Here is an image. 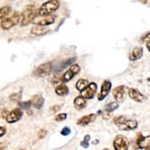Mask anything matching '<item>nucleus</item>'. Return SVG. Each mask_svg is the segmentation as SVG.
Segmentation results:
<instances>
[{"instance_id": "nucleus-15", "label": "nucleus", "mask_w": 150, "mask_h": 150, "mask_svg": "<svg viewBox=\"0 0 150 150\" xmlns=\"http://www.w3.org/2000/svg\"><path fill=\"white\" fill-rule=\"evenodd\" d=\"M96 115L95 113H91V114L82 116L81 118H79L77 120V125H80V126H86V125L90 124V123L94 122L96 120Z\"/></svg>"}, {"instance_id": "nucleus-38", "label": "nucleus", "mask_w": 150, "mask_h": 150, "mask_svg": "<svg viewBox=\"0 0 150 150\" xmlns=\"http://www.w3.org/2000/svg\"><path fill=\"white\" fill-rule=\"evenodd\" d=\"M141 3H143V4H146L147 3V0H139Z\"/></svg>"}, {"instance_id": "nucleus-19", "label": "nucleus", "mask_w": 150, "mask_h": 150, "mask_svg": "<svg viewBox=\"0 0 150 150\" xmlns=\"http://www.w3.org/2000/svg\"><path fill=\"white\" fill-rule=\"evenodd\" d=\"M143 55V48L142 47H135L134 49L132 50V52L130 53L129 55V60L130 61H136V60H139L140 58Z\"/></svg>"}, {"instance_id": "nucleus-18", "label": "nucleus", "mask_w": 150, "mask_h": 150, "mask_svg": "<svg viewBox=\"0 0 150 150\" xmlns=\"http://www.w3.org/2000/svg\"><path fill=\"white\" fill-rule=\"evenodd\" d=\"M73 103H74V106H75V109H77V110L84 109V108L86 107V105H87L86 98H84L82 95L77 96V97L74 99Z\"/></svg>"}, {"instance_id": "nucleus-24", "label": "nucleus", "mask_w": 150, "mask_h": 150, "mask_svg": "<svg viewBox=\"0 0 150 150\" xmlns=\"http://www.w3.org/2000/svg\"><path fill=\"white\" fill-rule=\"evenodd\" d=\"M10 12H11V8L9 6L1 7L0 8V21H3L10 14Z\"/></svg>"}, {"instance_id": "nucleus-31", "label": "nucleus", "mask_w": 150, "mask_h": 150, "mask_svg": "<svg viewBox=\"0 0 150 150\" xmlns=\"http://www.w3.org/2000/svg\"><path fill=\"white\" fill-rule=\"evenodd\" d=\"M46 135H47V131L45 129H41L39 130V132H38V138L39 139H43V138H45L46 137Z\"/></svg>"}, {"instance_id": "nucleus-14", "label": "nucleus", "mask_w": 150, "mask_h": 150, "mask_svg": "<svg viewBox=\"0 0 150 150\" xmlns=\"http://www.w3.org/2000/svg\"><path fill=\"white\" fill-rule=\"evenodd\" d=\"M137 127H138V123H137L136 120H133V119H126L124 122H122L121 124L118 125V128L120 130H123V131L134 130Z\"/></svg>"}, {"instance_id": "nucleus-36", "label": "nucleus", "mask_w": 150, "mask_h": 150, "mask_svg": "<svg viewBox=\"0 0 150 150\" xmlns=\"http://www.w3.org/2000/svg\"><path fill=\"white\" fill-rule=\"evenodd\" d=\"M148 37H150V32L146 33V34H145V35L143 36V37H141V40H142V41H145V40H146Z\"/></svg>"}, {"instance_id": "nucleus-37", "label": "nucleus", "mask_w": 150, "mask_h": 150, "mask_svg": "<svg viewBox=\"0 0 150 150\" xmlns=\"http://www.w3.org/2000/svg\"><path fill=\"white\" fill-rule=\"evenodd\" d=\"M146 47H147V49H148V51L150 52V37L146 40Z\"/></svg>"}, {"instance_id": "nucleus-8", "label": "nucleus", "mask_w": 150, "mask_h": 150, "mask_svg": "<svg viewBox=\"0 0 150 150\" xmlns=\"http://www.w3.org/2000/svg\"><path fill=\"white\" fill-rule=\"evenodd\" d=\"M118 107H119V102H117L116 100L113 101V102L108 103L107 105L105 106L104 110L102 111L103 119H105V120L109 119V118L111 117V115H112V112L113 111H115L116 109H118Z\"/></svg>"}, {"instance_id": "nucleus-2", "label": "nucleus", "mask_w": 150, "mask_h": 150, "mask_svg": "<svg viewBox=\"0 0 150 150\" xmlns=\"http://www.w3.org/2000/svg\"><path fill=\"white\" fill-rule=\"evenodd\" d=\"M60 3L58 0H48V1L44 2L40 8L38 9V15H50L53 12H55L59 8Z\"/></svg>"}, {"instance_id": "nucleus-34", "label": "nucleus", "mask_w": 150, "mask_h": 150, "mask_svg": "<svg viewBox=\"0 0 150 150\" xmlns=\"http://www.w3.org/2000/svg\"><path fill=\"white\" fill-rule=\"evenodd\" d=\"M6 133V129L4 127H0V137H2Z\"/></svg>"}, {"instance_id": "nucleus-6", "label": "nucleus", "mask_w": 150, "mask_h": 150, "mask_svg": "<svg viewBox=\"0 0 150 150\" xmlns=\"http://www.w3.org/2000/svg\"><path fill=\"white\" fill-rule=\"evenodd\" d=\"M80 70L81 68L78 64L73 63L70 66V68L63 74V76H62V82H68L71 80V79H73L74 77L80 72Z\"/></svg>"}, {"instance_id": "nucleus-13", "label": "nucleus", "mask_w": 150, "mask_h": 150, "mask_svg": "<svg viewBox=\"0 0 150 150\" xmlns=\"http://www.w3.org/2000/svg\"><path fill=\"white\" fill-rule=\"evenodd\" d=\"M23 115V111L19 108H16V109L12 110L11 112L8 113V115L6 116V121L8 123H15L17 122L18 120L21 119Z\"/></svg>"}, {"instance_id": "nucleus-27", "label": "nucleus", "mask_w": 150, "mask_h": 150, "mask_svg": "<svg viewBox=\"0 0 150 150\" xmlns=\"http://www.w3.org/2000/svg\"><path fill=\"white\" fill-rule=\"evenodd\" d=\"M89 141H90V135H86L84 139L80 142V145L83 148H88L89 147Z\"/></svg>"}, {"instance_id": "nucleus-33", "label": "nucleus", "mask_w": 150, "mask_h": 150, "mask_svg": "<svg viewBox=\"0 0 150 150\" xmlns=\"http://www.w3.org/2000/svg\"><path fill=\"white\" fill-rule=\"evenodd\" d=\"M7 115H8V112H7L6 109H1V110H0V117L6 118Z\"/></svg>"}, {"instance_id": "nucleus-26", "label": "nucleus", "mask_w": 150, "mask_h": 150, "mask_svg": "<svg viewBox=\"0 0 150 150\" xmlns=\"http://www.w3.org/2000/svg\"><path fill=\"white\" fill-rule=\"evenodd\" d=\"M31 105H32V102H31L30 100H28V101H22V102H19L18 103V106L20 108H22V109H28V108H30Z\"/></svg>"}, {"instance_id": "nucleus-25", "label": "nucleus", "mask_w": 150, "mask_h": 150, "mask_svg": "<svg viewBox=\"0 0 150 150\" xmlns=\"http://www.w3.org/2000/svg\"><path fill=\"white\" fill-rule=\"evenodd\" d=\"M127 119V117L125 115H121V116H118V117H115L114 119H113V123H114L115 125H119L121 124L122 122H124L125 120Z\"/></svg>"}, {"instance_id": "nucleus-4", "label": "nucleus", "mask_w": 150, "mask_h": 150, "mask_svg": "<svg viewBox=\"0 0 150 150\" xmlns=\"http://www.w3.org/2000/svg\"><path fill=\"white\" fill-rule=\"evenodd\" d=\"M52 71V63L51 62H47V63H43L39 65L37 68L34 69L33 75L36 77H45L49 75Z\"/></svg>"}, {"instance_id": "nucleus-3", "label": "nucleus", "mask_w": 150, "mask_h": 150, "mask_svg": "<svg viewBox=\"0 0 150 150\" xmlns=\"http://www.w3.org/2000/svg\"><path fill=\"white\" fill-rule=\"evenodd\" d=\"M20 20H21V13L18 11H15L10 16H7L3 21H1V28L4 29V30L10 29L13 26L17 25Z\"/></svg>"}, {"instance_id": "nucleus-10", "label": "nucleus", "mask_w": 150, "mask_h": 150, "mask_svg": "<svg viewBox=\"0 0 150 150\" xmlns=\"http://www.w3.org/2000/svg\"><path fill=\"white\" fill-rule=\"evenodd\" d=\"M96 90H97V84L95 82H91L83 91H81V95L86 99H92L94 95L96 94Z\"/></svg>"}, {"instance_id": "nucleus-40", "label": "nucleus", "mask_w": 150, "mask_h": 150, "mask_svg": "<svg viewBox=\"0 0 150 150\" xmlns=\"http://www.w3.org/2000/svg\"><path fill=\"white\" fill-rule=\"evenodd\" d=\"M147 81H148V82H150V77H149V78H147Z\"/></svg>"}, {"instance_id": "nucleus-16", "label": "nucleus", "mask_w": 150, "mask_h": 150, "mask_svg": "<svg viewBox=\"0 0 150 150\" xmlns=\"http://www.w3.org/2000/svg\"><path fill=\"white\" fill-rule=\"evenodd\" d=\"M136 144L139 149H150V135L143 137L139 134L136 140Z\"/></svg>"}, {"instance_id": "nucleus-20", "label": "nucleus", "mask_w": 150, "mask_h": 150, "mask_svg": "<svg viewBox=\"0 0 150 150\" xmlns=\"http://www.w3.org/2000/svg\"><path fill=\"white\" fill-rule=\"evenodd\" d=\"M31 102H32V105L34 106L35 108H37V109H41L43 106V104H44V99L41 95H34L32 97V100H31Z\"/></svg>"}, {"instance_id": "nucleus-32", "label": "nucleus", "mask_w": 150, "mask_h": 150, "mask_svg": "<svg viewBox=\"0 0 150 150\" xmlns=\"http://www.w3.org/2000/svg\"><path fill=\"white\" fill-rule=\"evenodd\" d=\"M60 108H61V105H55V106H53V107L50 108V112H51V113H56L57 111L60 110Z\"/></svg>"}, {"instance_id": "nucleus-21", "label": "nucleus", "mask_w": 150, "mask_h": 150, "mask_svg": "<svg viewBox=\"0 0 150 150\" xmlns=\"http://www.w3.org/2000/svg\"><path fill=\"white\" fill-rule=\"evenodd\" d=\"M55 93L59 96H66L69 93V88L64 83H61L55 88Z\"/></svg>"}, {"instance_id": "nucleus-35", "label": "nucleus", "mask_w": 150, "mask_h": 150, "mask_svg": "<svg viewBox=\"0 0 150 150\" xmlns=\"http://www.w3.org/2000/svg\"><path fill=\"white\" fill-rule=\"evenodd\" d=\"M7 148V143L6 142H0V150Z\"/></svg>"}, {"instance_id": "nucleus-28", "label": "nucleus", "mask_w": 150, "mask_h": 150, "mask_svg": "<svg viewBox=\"0 0 150 150\" xmlns=\"http://www.w3.org/2000/svg\"><path fill=\"white\" fill-rule=\"evenodd\" d=\"M66 118H67V113H60V114H57L55 116V120L57 122H62Z\"/></svg>"}, {"instance_id": "nucleus-17", "label": "nucleus", "mask_w": 150, "mask_h": 150, "mask_svg": "<svg viewBox=\"0 0 150 150\" xmlns=\"http://www.w3.org/2000/svg\"><path fill=\"white\" fill-rule=\"evenodd\" d=\"M49 31H50V29L46 27V26L35 25L31 28V34H33L35 36H42V35H45L46 33H48Z\"/></svg>"}, {"instance_id": "nucleus-9", "label": "nucleus", "mask_w": 150, "mask_h": 150, "mask_svg": "<svg viewBox=\"0 0 150 150\" xmlns=\"http://www.w3.org/2000/svg\"><path fill=\"white\" fill-rule=\"evenodd\" d=\"M55 16L54 15H43L40 17H37L35 18L34 20H33V23L35 24V25H42V26H48L50 25V24L54 23L55 21Z\"/></svg>"}, {"instance_id": "nucleus-12", "label": "nucleus", "mask_w": 150, "mask_h": 150, "mask_svg": "<svg viewBox=\"0 0 150 150\" xmlns=\"http://www.w3.org/2000/svg\"><path fill=\"white\" fill-rule=\"evenodd\" d=\"M128 95H129V97L132 99V100L136 101V102H144L145 100L147 99L146 96L144 95V94H142L140 91L138 90L137 88H130L128 89Z\"/></svg>"}, {"instance_id": "nucleus-1", "label": "nucleus", "mask_w": 150, "mask_h": 150, "mask_svg": "<svg viewBox=\"0 0 150 150\" xmlns=\"http://www.w3.org/2000/svg\"><path fill=\"white\" fill-rule=\"evenodd\" d=\"M37 14L38 10L34 5H26L21 12V26H26L28 24L32 23Z\"/></svg>"}, {"instance_id": "nucleus-22", "label": "nucleus", "mask_w": 150, "mask_h": 150, "mask_svg": "<svg viewBox=\"0 0 150 150\" xmlns=\"http://www.w3.org/2000/svg\"><path fill=\"white\" fill-rule=\"evenodd\" d=\"M75 61H76V57L68 58V59L64 60V61L62 62L61 64H60L59 68H58V71H61V70H63V69H65V68H67V67L71 66V65L73 64Z\"/></svg>"}, {"instance_id": "nucleus-7", "label": "nucleus", "mask_w": 150, "mask_h": 150, "mask_svg": "<svg viewBox=\"0 0 150 150\" xmlns=\"http://www.w3.org/2000/svg\"><path fill=\"white\" fill-rule=\"evenodd\" d=\"M127 90H128V88H127V86H125V85L117 86L113 89L112 95L117 102H123V101H124V95Z\"/></svg>"}, {"instance_id": "nucleus-29", "label": "nucleus", "mask_w": 150, "mask_h": 150, "mask_svg": "<svg viewBox=\"0 0 150 150\" xmlns=\"http://www.w3.org/2000/svg\"><path fill=\"white\" fill-rule=\"evenodd\" d=\"M62 76L63 75H55L54 77L51 79V83L52 84H57V83H60V82H62Z\"/></svg>"}, {"instance_id": "nucleus-23", "label": "nucleus", "mask_w": 150, "mask_h": 150, "mask_svg": "<svg viewBox=\"0 0 150 150\" xmlns=\"http://www.w3.org/2000/svg\"><path fill=\"white\" fill-rule=\"evenodd\" d=\"M88 80H86V79H84V78H81V79H79L78 81H77V83H76V89L79 91V92H81V91H83L84 89L86 88L87 85H88Z\"/></svg>"}, {"instance_id": "nucleus-39", "label": "nucleus", "mask_w": 150, "mask_h": 150, "mask_svg": "<svg viewBox=\"0 0 150 150\" xmlns=\"http://www.w3.org/2000/svg\"><path fill=\"white\" fill-rule=\"evenodd\" d=\"M98 142H99V141H98V140H95V141H93V142H92V143H93V144H97V143H98Z\"/></svg>"}, {"instance_id": "nucleus-30", "label": "nucleus", "mask_w": 150, "mask_h": 150, "mask_svg": "<svg viewBox=\"0 0 150 150\" xmlns=\"http://www.w3.org/2000/svg\"><path fill=\"white\" fill-rule=\"evenodd\" d=\"M60 133H61V135H63V136H68L70 133H71V129L68 127H64V128H62Z\"/></svg>"}, {"instance_id": "nucleus-5", "label": "nucleus", "mask_w": 150, "mask_h": 150, "mask_svg": "<svg viewBox=\"0 0 150 150\" xmlns=\"http://www.w3.org/2000/svg\"><path fill=\"white\" fill-rule=\"evenodd\" d=\"M113 147L115 150H127L129 148V140L123 135H117L113 140Z\"/></svg>"}, {"instance_id": "nucleus-11", "label": "nucleus", "mask_w": 150, "mask_h": 150, "mask_svg": "<svg viewBox=\"0 0 150 150\" xmlns=\"http://www.w3.org/2000/svg\"><path fill=\"white\" fill-rule=\"evenodd\" d=\"M111 87H112V83H111L109 80H104L103 81L102 85H101V90H100V92H99L98 96H97L99 101H102L106 98V96L110 93Z\"/></svg>"}]
</instances>
